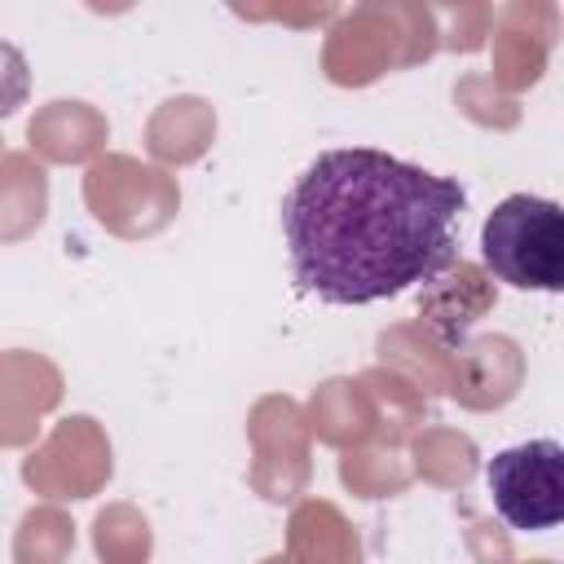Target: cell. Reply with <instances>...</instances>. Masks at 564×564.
<instances>
[{
    "label": "cell",
    "mask_w": 564,
    "mask_h": 564,
    "mask_svg": "<svg viewBox=\"0 0 564 564\" xmlns=\"http://www.w3.org/2000/svg\"><path fill=\"white\" fill-rule=\"evenodd\" d=\"M463 212L454 176L370 145L326 150L282 198L291 278L322 304L392 300L458 260Z\"/></svg>",
    "instance_id": "6da1fadb"
},
{
    "label": "cell",
    "mask_w": 564,
    "mask_h": 564,
    "mask_svg": "<svg viewBox=\"0 0 564 564\" xmlns=\"http://www.w3.org/2000/svg\"><path fill=\"white\" fill-rule=\"evenodd\" d=\"M485 269L520 291L564 286V212L538 194L502 198L480 229Z\"/></svg>",
    "instance_id": "7a4b0ae2"
},
{
    "label": "cell",
    "mask_w": 564,
    "mask_h": 564,
    "mask_svg": "<svg viewBox=\"0 0 564 564\" xmlns=\"http://www.w3.org/2000/svg\"><path fill=\"white\" fill-rule=\"evenodd\" d=\"M494 511L524 533L555 529L564 520V449L560 441H524L498 449L485 467Z\"/></svg>",
    "instance_id": "3957f363"
}]
</instances>
